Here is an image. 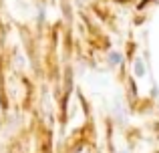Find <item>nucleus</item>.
I'll list each match as a JSON object with an SVG mask.
<instances>
[{"label":"nucleus","mask_w":159,"mask_h":153,"mask_svg":"<svg viewBox=\"0 0 159 153\" xmlns=\"http://www.w3.org/2000/svg\"><path fill=\"white\" fill-rule=\"evenodd\" d=\"M111 61H113V63H119L121 56H119V55H111Z\"/></svg>","instance_id":"2"},{"label":"nucleus","mask_w":159,"mask_h":153,"mask_svg":"<svg viewBox=\"0 0 159 153\" xmlns=\"http://www.w3.org/2000/svg\"><path fill=\"white\" fill-rule=\"evenodd\" d=\"M135 75L137 77H143L145 75V67H143V63H141V61H137V63H135Z\"/></svg>","instance_id":"1"}]
</instances>
